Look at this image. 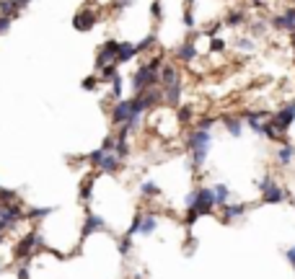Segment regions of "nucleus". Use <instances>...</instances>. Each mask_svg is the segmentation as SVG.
<instances>
[{
  "label": "nucleus",
  "mask_w": 295,
  "mask_h": 279,
  "mask_svg": "<svg viewBox=\"0 0 295 279\" xmlns=\"http://www.w3.org/2000/svg\"><path fill=\"white\" fill-rule=\"evenodd\" d=\"M210 191H213V202H215V207L228 205V196H231V191H228V186H225V184H218V186H213Z\"/></svg>",
  "instance_id": "obj_15"
},
{
  "label": "nucleus",
  "mask_w": 295,
  "mask_h": 279,
  "mask_svg": "<svg viewBox=\"0 0 295 279\" xmlns=\"http://www.w3.org/2000/svg\"><path fill=\"white\" fill-rule=\"evenodd\" d=\"M96 86H99V78H96V75L83 78V88H86V91H96Z\"/></svg>",
  "instance_id": "obj_25"
},
{
  "label": "nucleus",
  "mask_w": 295,
  "mask_h": 279,
  "mask_svg": "<svg viewBox=\"0 0 295 279\" xmlns=\"http://www.w3.org/2000/svg\"><path fill=\"white\" fill-rule=\"evenodd\" d=\"M184 23H187V29H192V31H194V16H192V8H187V11H184Z\"/></svg>",
  "instance_id": "obj_28"
},
{
  "label": "nucleus",
  "mask_w": 295,
  "mask_h": 279,
  "mask_svg": "<svg viewBox=\"0 0 295 279\" xmlns=\"http://www.w3.org/2000/svg\"><path fill=\"white\" fill-rule=\"evenodd\" d=\"M127 6H130V0H117V3L111 6V11H114V13H122Z\"/></svg>",
  "instance_id": "obj_29"
},
{
  "label": "nucleus",
  "mask_w": 295,
  "mask_h": 279,
  "mask_svg": "<svg viewBox=\"0 0 295 279\" xmlns=\"http://www.w3.org/2000/svg\"><path fill=\"white\" fill-rule=\"evenodd\" d=\"M192 3H194V0H189V6H192Z\"/></svg>",
  "instance_id": "obj_34"
},
{
  "label": "nucleus",
  "mask_w": 295,
  "mask_h": 279,
  "mask_svg": "<svg viewBox=\"0 0 295 279\" xmlns=\"http://www.w3.org/2000/svg\"><path fill=\"white\" fill-rule=\"evenodd\" d=\"M130 3H132V0H130Z\"/></svg>",
  "instance_id": "obj_35"
},
{
  "label": "nucleus",
  "mask_w": 295,
  "mask_h": 279,
  "mask_svg": "<svg viewBox=\"0 0 295 279\" xmlns=\"http://www.w3.org/2000/svg\"><path fill=\"white\" fill-rule=\"evenodd\" d=\"M210 142H213V135H210V130H194L189 135V153H192V161L194 166L199 168L205 163V158H207V150H210Z\"/></svg>",
  "instance_id": "obj_2"
},
{
  "label": "nucleus",
  "mask_w": 295,
  "mask_h": 279,
  "mask_svg": "<svg viewBox=\"0 0 295 279\" xmlns=\"http://www.w3.org/2000/svg\"><path fill=\"white\" fill-rule=\"evenodd\" d=\"M287 259H290V264H292V266H295V246H292V248H290V251H287Z\"/></svg>",
  "instance_id": "obj_32"
},
{
  "label": "nucleus",
  "mask_w": 295,
  "mask_h": 279,
  "mask_svg": "<svg viewBox=\"0 0 295 279\" xmlns=\"http://www.w3.org/2000/svg\"><path fill=\"white\" fill-rule=\"evenodd\" d=\"M96 21H99V16H96L91 8H83V11H78V13L73 16V29H78V31H91V29L96 26Z\"/></svg>",
  "instance_id": "obj_5"
},
{
  "label": "nucleus",
  "mask_w": 295,
  "mask_h": 279,
  "mask_svg": "<svg viewBox=\"0 0 295 279\" xmlns=\"http://www.w3.org/2000/svg\"><path fill=\"white\" fill-rule=\"evenodd\" d=\"M11 23H13V18H6V16H0V34H6V31L11 29Z\"/></svg>",
  "instance_id": "obj_30"
},
{
  "label": "nucleus",
  "mask_w": 295,
  "mask_h": 279,
  "mask_svg": "<svg viewBox=\"0 0 295 279\" xmlns=\"http://www.w3.org/2000/svg\"><path fill=\"white\" fill-rule=\"evenodd\" d=\"M251 3H254V6H262V3H264V0H251Z\"/></svg>",
  "instance_id": "obj_33"
},
{
  "label": "nucleus",
  "mask_w": 295,
  "mask_h": 279,
  "mask_svg": "<svg viewBox=\"0 0 295 279\" xmlns=\"http://www.w3.org/2000/svg\"><path fill=\"white\" fill-rule=\"evenodd\" d=\"M223 124H225V130H228L231 137H241V135H243V122H241V116L225 114V116H223Z\"/></svg>",
  "instance_id": "obj_11"
},
{
  "label": "nucleus",
  "mask_w": 295,
  "mask_h": 279,
  "mask_svg": "<svg viewBox=\"0 0 295 279\" xmlns=\"http://www.w3.org/2000/svg\"><path fill=\"white\" fill-rule=\"evenodd\" d=\"M119 44L122 42H117V39H109V42H104L101 47H99V55H96V67L101 70L104 65H111V62H117V52H119Z\"/></svg>",
  "instance_id": "obj_4"
},
{
  "label": "nucleus",
  "mask_w": 295,
  "mask_h": 279,
  "mask_svg": "<svg viewBox=\"0 0 295 279\" xmlns=\"http://www.w3.org/2000/svg\"><path fill=\"white\" fill-rule=\"evenodd\" d=\"M192 116H194V109H192V106H181V109L176 111V122H179V124H187V122H192Z\"/></svg>",
  "instance_id": "obj_20"
},
{
  "label": "nucleus",
  "mask_w": 295,
  "mask_h": 279,
  "mask_svg": "<svg viewBox=\"0 0 295 279\" xmlns=\"http://www.w3.org/2000/svg\"><path fill=\"white\" fill-rule=\"evenodd\" d=\"M99 168H101L104 173H114V171L119 168V158H117L114 153H106V150H104L101 161H99Z\"/></svg>",
  "instance_id": "obj_12"
},
{
  "label": "nucleus",
  "mask_w": 295,
  "mask_h": 279,
  "mask_svg": "<svg viewBox=\"0 0 295 279\" xmlns=\"http://www.w3.org/2000/svg\"><path fill=\"white\" fill-rule=\"evenodd\" d=\"M109 98L114 101H122V75H117L111 81V88H109Z\"/></svg>",
  "instance_id": "obj_19"
},
{
  "label": "nucleus",
  "mask_w": 295,
  "mask_h": 279,
  "mask_svg": "<svg viewBox=\"0 0 295 279\" xmlns=\"http://www.w3.org/2000/svg\"><path fill=\"white\" fill-rule=\"evenodd\" d=\"M262 34H267V23H264V21L251 23V36H262Z\"/></svg>",
  "instance_id": "obj_26"
},
{
  "label": "nucleus",
  "mask_w": 295,
  "mask_h": 279,
  "mask_svg": "<svg viewBox=\"0 0 295 279\" xmlns=\"http://www.w3.org/2000/svg\"><path fill=\"white\" fill-rule=\"evenodd\" d=\"M269 122L277 127V132H280V135H285V130L295 122V101H292V104H287V106H282L277 114H272V116H269Z\"/></svg>",
  "instance_id": "obj_3"
},
{
  "label": "nucleus",
  "mask_w": 295,
  "mask_h": 279,
  "mask_svg": "<svg viewBox=\"0 0 295 279\" xmlns=\"http://www.w3.org/2000/svg\"><path fill=\"white\" fill-rule=\"evenodd\" d=\"M220 26H223V23H215V26H210V29H207L205 34H207V36H213V39H215V34L220 31Z\"/></svg>",
  "instance_id": "obj_31"
},
{
  "label": "nucleus",
  "mask_w": 295,
  "mask_h": 279,
  "mask_svg": "<svg viewBox=\"0 0 295 279\" xmlns=\"http://www.w3.org/2000/svg\"><path fill=\"white\" fill-rule=\"evenodd\" d=\"M181 93H184V86H181V83L166 86V88H163V104H168V106H179Z\"/></svg>",
  "instance_id": "obj_9"
},
{
  "label": "nucleus",
  "mask_w": 295,
  "mask_h": 279,
  "mask_svg": "<svg viewBox=\"0 0 295 279\" xmlns=\"http://www.w3.org/2000/svg\"><path fill=\"white\" fill-rule=\"evenodd\" d=\"M161 65H163V55L148 60L143 67H138L132 72V91H135V96H140L148 88H158L161 86Z\"/></svg>",
  "instance_id": "obj_1"
},
{
  "label": "nucleus",
  "mask_w": 295,
  "mask_h": 279,
  "mask_svg": "<svg viewBox=\"0 0 295 279\" xmlns=\"http://www.w3.org/2000/svg\"><path fill=\"white\" fill-rule=\"evenodd\" d=\"M132 57H138L135 44H130V42H122V44H119V52H117V65H122V62H130Z\"/></svg>",
  "instance_id": "obj_13"
},
{
  "label": "nucleus",
  "mask_w": 295,
  "mask_h": 279,
  "mask_svg": "<svg viewBox=\"0 0 295 279\" xmlns=\"http://www.w3.org/2000/svg\"><path fill=\"white\" fill-rule=\"evenodd\" d=\"M130 101H117L114 104V109H111V122L114 124H124L130 119Z\"/></svg>",
  "instance_id": "obj_8"
},
{
  "label": "nucleus",
  "mask_w": 295,
  "mask_h": 279,
  "mask_svg": "<svg viewBox=\"0 0 295 279\" xmlns=\"http://www.w3.org/2000/svg\"><path fill=\"white\" fill-rule=\"evenodd\" d=\"M225 26H241V23H246V13L243 11H228V16H225V21H223Z\"/></svg>",
  "instance_id": "obj_17"
},
{
  "label": "nucleus",
  "mask_w": 295,
  "mask_h": 279,
  "mask_svg": "<svg viewBox=\"0 0 295 279\" xmlns=\"http://www.w3.org/2000/svg\"><path fill=\"white\" fill-rule=\"evenodd\" d=\"M150 16H153L155 21L163 18V3H161V0H153V3H150Z\"/></svg>",
  "instance_id": "obj_24"
},
{
  "label": "nucleus",
  "mask_w": 295,
  "mask_h": 279,
  "mask_svg": "<svg viewBox=\"0 0 295 279\" xmlns=\"http://www.w3.org/2000/svg\"><path fill=\"white\" fill-rule=\"evenodd\" d=\"M225 49V42H223V39H213V42H210V52H223Z\"/></svg>",
  "instance_id": "obj_27"
},
{
  "label": "nucleus",
  "mask_w": 295,
  "mask_h": 279,
  "mask_svg": "<svg viewBox=\"0 0 295 279\" xmlns=\"http://www.w3.org/2000/svg\"><path fill=\"white\" fill-rule=\"evenodd\" d=\"M282 199H287V191H285L282 186H277V184H269V186L262 191V202H267V205L282 202Z\"/></svg>",
  "instance_id": "obj_7"
},
{
  "label": "nucleus",
  "mask_w": 295,
  "mask_h": 279,
  "mask_svg": "<svg viewBox=\"0 0 295 279\" xmlns=\"http://www.w3.org/2000/svg\"><path fill=\"white\" fill-rule=\"evenodd\" d=\"M236 49H241V52H254V39H246V36L236 39Z\"/></svg>",
  "instance_id": "obj_23"
},
{
  "label": "nucleus",
  "mask_w": 295,
  "mask_h": 279,
  "mask_svg": "<svg viewBox=\"0 0 295 279\" xmlns=\"http://www.w3.org/2000/svg\"><path fill=\"white\" fill-rule=\"evenodd\" d=\"M140 194L148 196V199H153V196L161 194V186H158L155 181H143V184H140Z\"/></svg>",
  "instance_id": "obj_18"
},
{
  "label": "nucleus",
  "mask_w": 295,
  "mask_h": 279,
  "mask_svg": "<svg viewBox=\"0 0 295 279\" xmlns=\"http://www.w3.org/2000/svg\"><path fill=\"white\" fill-rule=\"evenodd\" d=\"M153 44H155V34H148V36L143 39V42H138V44H135V49H138V55H140V52H148Z\"/></svg>",
  "instance_id": "obj_22"
},
{
  "label": "nucleus",
  "mask_w": 295,
  "mask_h": 279,
  "mask_svg": "<svg viewBox=\"0 0 295 279\" xmlns=\"http://www.w3.org/2000/svg\"><path fill=\"white\" fill-rule=\"evenodd\" d=\"M174 83H181V72H179V67L171 65V62H163V65H161V88L174 86Z\"/></svg>",
  "instance_id": "obj_6"
},
{
  "label": "nucleus",
  "mask_w": 295,
  "mask_h": 279,
  "mask_svg": "<svg viewBox=\"0 0 295 279\" xmlns=\"http://www.w3.org/2000/svg\"><path fill=\"white\" fill-rule=\"evenodd\" d=\"M246 207L243 205H223V220L225 222H236L238 217H243Z\"/></svg>",
  "instance_id": "obj_14"
},
{
  "label": "nucleus",
  "mask_w": 295,
  "mask_h": 279,
  "mask_svg": "<svg viewBox=\"0 0 295 279\" xmlns=\"http://www.w3.org/2000/svg\"><path fill=\"white\" fill-rule=\"evenodd\" d=\"M117 75H119V70H117V62H111V65H104V67H101V81H109V83H111Z\"/></svg>",
  "instance_id": "obj_21"
},
{
  "label": "nucleus",
  "mask_w": 295,
  "mask_h": 279,
  "mask_svg": "<svg viewBox=\"0 0 295 279\" xmlns=\"http://www.w3.org/2000/svg\"><path fill=\"white\" fill-rule=\"evenodd\" d=\"M174 55H176V60H181V62H192V60H197V44L187 39L184 44H179V47L174 49Z\"/></svg>",
  "instance_id": "obj_10"
},
{
  "label": "nucleus",
  "mask_w": 295,
  "mask_h": 279,
  "mask_svg": "<svg viewBox=\"0 0 295 279\" xmlns=\"http://www.w3.org/2000/svg\"><path fill=\"white\" fill-rule=\"evenodd\" d=\"M292 158H295V150H292L290 145H280V150H277V163H280V166H287V163H292Z\"/></svg>",
  "instance_id": "obj_16"
}]
</instances>
